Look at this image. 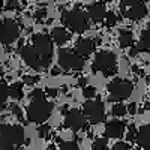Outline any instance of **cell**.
Masks as SVG:
<instances>
[{"instance_id": "obj_1", "label": "cell", "mask_w": 150, "mask_h": 150, "mask_svg": "<svg viewBox=\"0 0 150 150\" xmlns=\"http://www.w3.org/2000/svg\"><path fill=\"white\" fill-rule=\"evenodd\" d=\"M53 112V104L45 99H32L27 107V119L33 123H44L50 119Z\"/></svg>"}, {"instance_id": "obj_2", "label": "cell", "mask_w": 150, "mask_h": 150, "mask_svg": "<svg viewBox=\"0 0 150 150\" xmlns=\"http://www.w3.org/2000/svg\"><path fill=\"white\" fill-rule=\"evenodd\" d=\"M62 21L68 29H71L75 33H83L89 29V20H87V15L81 9H72L63 12L62 14Z\"/></svg>"}, {"instance_id": "obj_3", "label": "cell", "mask_w": 150, "mask_h": 150, "mask_svg": "<svg viewBox=\"0 0 150 150\" xmlns=\"http://www.w3.org/2000/svg\"><path fill=\"white\" fill-rule=\"evenodd\" d=\"M33 47L36 50V53L39 54L44 68L47 69L53 60V39H51V36H48L45 33L35 35L33 36Z\"/></svg>"}, {"instance_id": "obj_4", "label": "cell", "mask_w": 150, "mask_h": 150, "mask_svg": "<svg viewBox=\"0 0 150 150\" xmlns=\"http://www.w3.org/2000/svg\"><path fill=\"white\" fill-rule=\"evenodd\" d=\"M134 84L131 81L122 80V78H114L108 84V101L110 102H122L125 99H128L132 95Z\"/></svg>"}, {"instance_id": "obj_5", "label": "cell", "mask_w": 150, "mask_h": 150, "mask_svg": "<svg viewBox=\"0 0 150 150\" xmlns=\"http://www.w3.org/2000/svg\"><path fill=\"white\" fill-rule=\"evenodd\" d=\"M93 69L96 72H102L104 75H107V77L114 75L116 71H117V57H116V54L111 53V51H99L95 56Z\"/></svg>"}, {"instance_id": "obj_6", "label": "cell", "mask_w": 150, "mask_h": 150, "mask_svg": "<svg viewBox=\"0 0 150 150\" xmlns=\"http://www.w3.org/2000/svg\"><path fill=\"white\" fill-rule=\"evenodd\" d=\"M57 59H59V65H60L62 69L81 71L84 68V57H81L75 51H71V50L60 48L59 54H57Z\"/></svg>"}, {"instance_id": "obj_7", "label": "cell", "mask_w": 150, "mask_h": 150, "mask_svg": "<svg viewBox=\"0 0 150 150\" xmlns=\"http://www.w3.org/2000/svg\"><path fill=\"white\" fill-rule=\"evenodd\" d=\"M83 112L90 123L98 125L105 120V108L104 104L98 99H87V102L83 105Z\"/></svg>"}, {"instance_id": "obj_8", "label": "cell", "mask_w": 150, "mask_h": 150, "mask_svg": "<svg viewBox=\"0 0 150 150\" xmlns=\"http://www.w3.org/2000/svg\"><path fill=\"white\" fill-rule=\"evenodd\" d=\"M20 27L18 24L11 20V18H5L0 23V44L3 45H11L14 44L18 38H20Z\"/></svg>"}, {"instance_id": "obj_9", "label": "cell", "mask_w": 150, "mask_h": 150, "mask_svg": "<svg viewBox=\"0 0 150 150\" xmlns=\"http://www.w3.org/2000/svg\"><path fill=\"white\" fill-rule=\"evenodd\" d=\"M0 134L5 135L14 146H21L26 140V132L20 125H2Z\"/></svg>"}, {"instance_id": "obj_10", "label": "cell", "mask_w": 150, "mask_h": 150, "mask_svg": "<svg viewBox=\"0 0 150 150\" xmlns=\"http://www.w3.org/2000/svg\"><path fill=\"white\" fill-rule=\"evenodd\" d=\"M65 125H66L68 128H71L72 131H80V129H84L86 128L87 117L84 116V112L80 111L78 108H72V110L66 111Z\"/></svg>"}, {"instance_id": "obj_11", "label": "cell", "mask_w": 150, "mask_h": 150, "mask_svg": "<svg viewBox=\"0 0 150 150\" xmlns=\"http://www.w3.org/2000/svg\"><path fill=\"white\" fill-rule=\"evenodd\" d=\"M20 53H21V57H23V60H24V63H26L27 66H30V68L35 69V71H45L42 62H41V57H39V54L36 53L35 47L26 45V47L21 48Z\"/></svg>"}, {"instance_id": "obj_12", "label": "cell", "mask_w": 150, "mask_h": 150, "mask_svg": "<svg viewBox=\"0 0 150 150\" xmlns=\"http://www.w3.org/2000/svg\"><path fill=\"white\" fill-rule=\"evenodd\" d=\"M123 134H125V123L122 120L114 119V120L107 123V126H105V137L107 138L117 140V138H122Z\"/></svg>"}, {"instance_id": "obj_13", "label": "cell", "mask_w": 150, "mask_h": 150, "mask_svg": "<svg viewBox=\"0 0 150 150\" xmlns=\"http://www.w3.org/2000/svg\"><path fill=\"white\" fill-rule=\"evenodd\" d=\"M95 41L90 39V38H81L75 42V53L80 54L81 57H89L93 50H95Z\"/></svg>"}, {"instance_id": "obj_14", "label": "cell", "mask_w": 150, "mask_h": 150, "mask_svg": "<svg viewBox=\"0 0 150 150\" xmlns=\"http://www.w3.org/2000/svg\"><path fill=\"white\" fill-rule=\"evenodd\" d=\"M122 14H123V17H126V18H129L132 21H138V20H143L147 15V8H146L144 3L131 6L128 11L122 6Z\"/></svg>"}, {"instance_id": "obj_15", "label": "cell", "mask_w": 150, "mask_h": 150, "mask_svg": "<svg viewBox=\"0 0 150 150\" xmlns=\"http://www.w3.org/2000/svg\"><path fill=\"white\" fill-rule=\"evenodd\" d=\"M87 14H89V17L95 23H101L102 20H105L108 12H107L104 3H93V5L89 6V9H87Z\"/></svg>"}, {"instance_id": "obj_16", "label": "cell", "mask_w": 150, "mask_h": 150, "mask_svg": "<svg viewBox=\"0 0 150 150\" xmlns=\"http://www.w3.org/2000/svg\"><path fill=\"white\" fill-rule=\"evenodd\" d=\"M135 141L138 143V146L144 150H150V126L146 125V126H141L140 131L137 132Z\"/></svg>"}, {"instance_id": "obj_17", "label": "cell", "mask_w": 150, "mask_h": 150, "mask_svg": "<svg viewBox=\"0 0 150 150\" xmlns=\"http://www.w3.org/2000/svg\"><path fill=\"white\" fill-rule=\"evenodd\" d=\"M51 39L57 44V45H65L69 41V33L66 32V29L63 27H54L51 30Z\"/></svg>"}, {"instance_id": "obj_18", "label": "cell", "mask_w": 150, "mask_h": 150, "mask_svg": "<svg viewBox=\"0 0 150 150\" xmlns=\"http://www.w3.org/2000/svg\"><path fill=\"white\" fill-rule=\"evenodd\" d=\"M119 45L120 48H131L134 45V35L131 30L122 29L119 33Z\"/></svg>"}, {"instance_id": "obj_19", "label": "cell", "mask_w": 150, "mask_h": 150, "mask_svg": "<svg viewBox=\"0 0 150 150\" xmlns=\"http://www.w3.org/2000/svg\"><path fill=\"white\" fill-rule=\"evenodd\" d=\"M137 48H138V51H146V53L150 51V29L141 32V38Z\"/></svg>"}, {"instance_id": "obj_20", "label": "cell", "mask_w": 150, "mask_h": 150, "mask_svg": "<svg viewBox=\"0 0 150 150\" xmlns=\"http://www.w3.org/2000/svg\"><path fill=\"white\" fill-rule=\"evenodd\" d=\"M24 96V92H23V86L15 83L9 86V98H12L14 101H20V99H23Z\"/></svg>"}, {"instance_id": "obj_21", "label": "cell", "mask_w": 150, "mask_h": 150, "mask_svg": "<svg viewBox=\"0 0 150 150\" xmlns=\"http://www.w3.org/2000/svg\"><path fill=\"white\" fill-rule=\"evenodd\" d=\"M9 98V86L0 83V111L6 108V99Z\"/></svg>"}, {"instance_id": "obj_22", "label": "cell", "mask_w": 150, "mask_h": 150, "mask_svg": "<svg viewBox=\"0 0 150 150\" xmlns=\"http://www.w3.org/2000/svg\"><path fill=\"white\" fill-rule=\"evenodd\" d=\"M111 112H112V116H117V117L125 116V114L128 112V107H126V105H123V104L116 102L114 105H112V108H111Z\"/></svg>"}, {"instance_id": "obj_23", "label": "cell", "mask_w": 150, "mask_h": 150, "mask_svg": "<svg viewBox=\"0 0 150 150\" xmlns=\"http://www.w3.org/2000/svg\"><path fill=\"white\" fill-rule=\"evenodd\" d=\"M14 147H15V146L12 144V143L6 138L5 135L0 134V150H12Z\"/></svg>"}, {"instance_id": "obj_24", "label": "cell", "mask_w": 150, "mask_h": 150, "mask_svg": "<svg viewBox=\"0 0 150 150\" xmlns=\"http://www.w3.org/2000/svg\"><path fill=\"white\" fill-rule=\"evenodd\" d=\"M59 150H80V147L75 141H65V143L60 144Z\"/></svg>"}, {"instance_id": "obj_25", "label": "cell", "mask_w": 150, "mask_h": 150, "mask_svg": "<svg viewBox=\"0 0 150 150\" xmlns=\"http://www.w3.org/2000/svg\"><path fill=\"white\" fill-rule=\"evenodd\" d=\"M105 24L108 27H112L117 24V15L114 14V12H108L107 17H105Z\"/></svg>"}, {"instance_id": "obj_26", "label": "cell", "mask_w": 150, "mask_h": 150, "mask_svg": "<svg viewBox=\"0 0 150 150\" xmlns=\"http://www.w3.org/2000/svg\"><path fill=\"white\" fill-rule=\"evenodd\" d=\"M93 150H108L107 140H104V138L95 140V143H93Z\"/></svg>"}, {"instance_id": "obj_27", "label": "cell", "mask_w": 150, "mask_h": 150, "mask_svg": "<svg viewBox=\"0 0 150 150\" xmlns=\"http://www.w3.org/2000/svg\"><path fill=\"white\" fill-rule=\"evenodd\" d=\"M83 95H84V98H87V99H92V98L96 96V89H95L93 86H86L84 89H83Z\"/></svg>"}, {"instance_id": "obj_28", "label": "cell", "mask_w": 150, "mask_h": 150, "mask_svg": "<svg viewBox=\"0 0 150 150\" xmlns=\"http://www.w3.org/2000/svg\"><path fill=\"white\" fill-rule=\"evenodd\" d=\"M50 134V126H47V125H41L39 128H38V135L41 137V138H47Z\"/></svg>"}, {"instance_id": "obj_29", "label": "cell", "mask_w": 150, "mask_h": 150, "mask_svg": "<svg viewBox=\"0 0 150 150\" xmlns=\"http://www.w3.org/2000/svg\"><path fill=\"white\" fill-rule=\"evenodd\" d=\"M45 18H47V9H45V8H44V9H38V11L35 12V20H36V21L41 23V21H44Z\"/></svg>"}, {"instance_id": "obj_30", "label": "cell", "mask_w": 150, "mask_h": 150, "mask_svg": "<svg viewBox=\"0 0 150 150\" xmlns=\"http://www.w3.org/2000/svg\"><path fill=\"white\" fill-rule=\"evenodd\" d=\"M32 99H45V92L42 89H35L32 93H30Z\"/></svg>"}, {"instance_id": "obj_31", "label": "cell", "mask_w": 150, "mask_h": 150, "mask_svg": "<svg viewBox=\"0 0 150 150\" xmlns=\"http://www.w3.org/2000/svg\"><path fill=\"white\" fill-rule=\"evenodd\" d=\"M122 2V6H135V5H141V3H144L146 0H120Z\"/></svg>"}, {"instance_id": "obj_32", "label": "cell", "mask_w": 150, "mask_h": 150, "mask_svg": "<svg viewBox=\"0 0 150 150\" xmlns=\"http://www.w3.org/2000/svg\"><path fill=\"white\" fill-rule=\"evenodd\" d=\"M111 150H131V147L126 143H116L111 147Z\"/></svg>"}, {"instance_id": "obj_33", "label": "cell", "mask_w": 150, "mask_h": 150, "mask_svg": "<svg viewBox=\"0 0 150 150\" xmlns=\"http://www.w3.org/2000/svg\"><path fill=\"white\" fill-rule=\"evenodd\" d=\"M11 111H12V114L17 116V117H21V116H23V111H21V108H20L17 104H12V105H11Z\"/></svg>"}, {"instance_id": "obj_34", "label": "cell", "mask_w": 150, "mask_h": 150, "mask_svg": "<svg viewBox=\"0 0 150 150\" xmlns=\"http://www.w3.org/2000/svg\"><path fill=\"white\" fill-rule=\"evenodd\" d=\"M38 80H39V78L35 77V75H26V77H24V83H26V84H35Z\"/></svg>"}, {"instance_id": "obj_35", "label": "cell", "mask_w": 150, "mask_h": 150, "mask_svg": "<svg viewBox=\"0 0 150 150\" xmlns=\"http://www.w3.org/2000/svg\"><path fill=\"white\" fill-rule=\"evenodd\" d=\"M15 8H18V2H17V0H9V2L6 3V9H9V11H14Z\"/></svg>"}, {"instance_id": "obj_36", "label": "cell", "mask_w": 150, "mask_h": 150, "mask_svg": "<svg viewBox=\"0 0 150 150\" xmlns=\"http://www.w3.org/2000/svg\"><path fill=\"white\" fill-rule=\"evenodd\" d=\"M137 132L138 131H135L134 126H129V132H128V140H135V137H137Z\"/></svg>"}, {"instance_id": "obj_37", "label": "cell", "mask_w": 150, "mask_h": 150, "mask_svg": "<svg viewBox=\"0 0 150 150\" xmlns=\"http://www.w3.org/2000/svg\"><path fill=\"white\" fill-rule=\"evenodd\" d=\"M45 93L48 96H51V98H56L57 96V89H53V87H47L45 89Z\"/></svg>"}, {"instance_id": "obj_38", "label": "cell", "mask_w": 150, "mask_h": 150, "mask_svg": "<svg viewBox=\"0 0 150 150\" xmlns=\"http://www.w3.org/2000/svg\"><path fill=\"white\" fill-rule=\"evenodd\" d=\"M135 111H137V105H135V104H129V107H128V112L134 114Z\"/></svg>"}, {"instance_id": "obj_39", "label": "cell", "mask_w": 150, "mask_h": 150, "mask_svg": "<svg viewBox=\"0 0 150 150\" xmlns=\"http://www.w3.org/2000/svg\"><path fill=\"white\" fill-rule=\"evenodd\" d=\"M60 72H62V71H60L59 68H53V69H51V75H59Z\"/></svg>"}, {"instance_id": "obj_40", "label": "cell", "mask_w": 150, "mask_h": 150, "mask_svg": "<svg viewBox=\"0 0 150 150\" xmlns=\"http://www.w3.org/2000/svg\"><path fill=\"white\" fill-rule=\"evenodd\" d=\"M78 84H80V86H83V87H86V78H80Z\"/></svg>"}, {"instance_id": "obj_41", "label": "cell", "mask_w": 150, "mask_h": 150, "mask_svg": "<svg viewBox=\"0 0 150 150\" xmlns=\"http://www.w3.org/2000/svg\"><path fill=\"white\" fill-rule=\"evenodd\" d=\"M47 150H57V149H56L54 144H51V146H48V147H47Z\"/></svg>"}, {"instance_id": "obj_42", "label": "cell", "mask_w": 150, "mask_h": 150, "mask_svg": "<svg viewBox=\"0 0 150 150\" xmlns=\"http://www.w3.org/2000/svg\"><path fill=\"white\" fill-rule=\"evenodd\" d=\"M5 8V5H3V2H2V0H0V11H2Z\"/></svg>"}, {"instance_id": "obj_43", "label": "cell", "mask_w": 150, "mask_h": 150, "mask_svg": "<svg viewBox=\"0 0 150 150\" xmlns=\"http://www.w3.org/2000/svg\"><path fill=\"white\" fill-rule=\"evenodd\" d=\"M104 2H108V0H104Z\"/></svg>"}]
</instances>
